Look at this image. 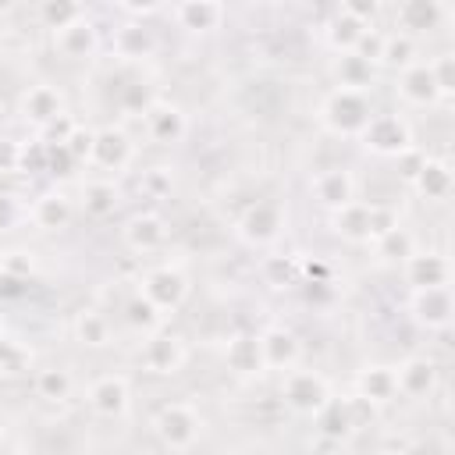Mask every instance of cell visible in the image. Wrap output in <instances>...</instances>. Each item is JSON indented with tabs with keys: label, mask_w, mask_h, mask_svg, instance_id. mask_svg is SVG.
I'll use <instances>...</instances> for the list:
<instances>
[{
	"label": "cell",
	"mask_w": 455,
	"mask_h": 455,
	"mask_svg": "<svg viewBox=\"0 0 455 455\" xmlns=\"http://www.w3.org/2000/svg\"><path fill=\"white\" fill-rule=\"evenodd\" d=\"M178 18H181V21L192 18L196 25H203V21H217V18H220V7H213V4L196 7V4H192V7H178ZM196 25H192V28H196Z\"/></svg>",
	"instance_id": "obj_3"
},
{
	"label": "cell",
	"mask_w": 455,
	"mask_h": 455,
	"mask_svg": "<svg viewBox=\"0 0 455 455\" xmlns=\"http://www.w3.org/2000/svg\"><path fill=\"white\" fill-rule=\"evenodd\" d=\"M156 423H160V434H164L171 444H178V448L188 444V441L196 437V427H199L196 416H192L185 405H171V409H164Z\"/></svg>",
	"instance_id": "obj_1"
},
{
	"label": "cell",
	"mask_w": 455,
	"mask_h": 455,
	"mask_svg": "<svg viewBox=\"0 0 455 455\" xmlns=\"http://www.w3.org/2000/svg\"><path fill=\"white\" fill-rule=\"evenodd\" d=\"M124 402H128V391H124V384L114 380V377H103V380L92 387V405H96L100 412H121Z\"/></svg>",
	"instance_id": "obj_2"
},
{
	"label": "cell",
	"mask_w": 455,
	"mask_h": 455,
	"mask_svg": "<svg viewBox=\"0 0 455 455\" xmlns=\"http://www.w3.org/2000/svg\"><path fill=\"white\" fill-rule=\"evenodd\" d=\"M78 331H82V338H85V341L103 345V320H100L96 313H85V316L78 320Z\"/></svg>",
	"instance_id": "obj_4"
}]
</instances>
